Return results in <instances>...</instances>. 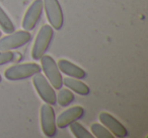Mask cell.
Listing matches in <instances>:
<instances>
[{
  "label": "cell",
  "instance_id": "obj_9",
  "mask_svg": "<svg viewBox=\"0 0 148 138\" xmlns=\"http://www.w3.org/2000/svg\"><path fill=\"white\" fill-rule=\"evenodd\" d=\"M99 118L101 123L105 127H107L114 136H116L118 138H124L128 135V131L126 129V127L119 120L116 119L113 115L107 113V112H101L99 114Z\"/></svg>",
  "mask_w": 148,
  "mask_h": 138
},
{
  "label": "cell",
  "instance_id": "obj_15",
  "mask_svg": "<svg viewBox=\"0 0 148 138\" xmlns=\"http://www.w3.org/2000/svg\"><path fill=\"white\" fill-rule=\"evenodd\" d=\"M69 127L74 137H76V138H92L93 137L92 134L77 121L71 123L69 125Z\"/></svg>",
  "mask_w": 148,
  "mask_h": 138
},
{
  "label": "cell",
  "instance_id": "obj_14",
  "mask_svg": "<svg viewBox=\"0 0 148 138\" xmlns=\"http://www.w3.org/2000/svg\"><path fill=\"white\" fill-rule=\"evenodd\" d=\"M0 27L2 29V32H4L5 34H11L15 30L12 21L1 6H0Z\"/></svg>",
  "mask_w": 148,
  "mask_h": 138
},
{
  "label": "cell",
  "instance_id": "obj_11",
  "mask_svg": "<svg viewBox=\"0 0 148 138\" xmlns=\"http://www.w3.org/2000/svg\"><path fill=\"white\" fill-rule=\"evenodd\" d=\"M57 65L61 73H64L69 77H73V78L77 79H83L86 77V72L83 70L82 68L79 67L76 64L70 62L69 60L61 59L59 60Z\"/></svg>",
  "mask_w": 148,
  "mask_h": 138
},
{
  "label": "cell",
  "instance_id": "obj_1",
  "mask_svg": "<svg viewBox=\"0 0 148 138\" xmlns=\"http://www.w3.org/2000/svg\"><path fill=\"white\" fill-rule=\"evenodd\" d=\"M53 36V27L50 25H45L40 29L32 49V58L34 60H40L45 55L51 45Z\"/></svg>",
  "mask_w": 148,
  "mask_h": 138
},
{
  "label": "cell",
  "instance_id": "obj_5",
  "mask_svg": "<svg viewBox=\"0 0 148 138\" xmlns=\"http://www.w3.org/2000/svg\"><path fill=\"white\" fill-rule=\"evenodd\" d=\"M32 40V35L27 31H17L0 38V51H11L25 46Z\"/></svg>",
  "mask_w": 148,
  "mask_h": 138
},
{
  "label": "cell",
  "instance_id": "obj_16",
  "mask_svg": "<svg viewBox=\"0 0 148 138\" xmlns=\"http://www.w3.org/2000/svg\"><path fill=\"white\" fill-rule=\"evenodd\" d=\"M91 134L97 138H114L115 136L111 133L107 127L101 125L99 123H95L91 125Z\"/></svg>",
  "mask_w": 148,
  "mask_h": 138
},
{
  "label": "cell",
  "instance_id": "obj_8",
  "mask_svg": "<svg viewBox=\"0 0 148 138\" xmlns=\"http://www.w3.org/2000/svg\"><path fill=\"white\" fill-rule=\"evenodd\" d=\"M43 0H35L29 6L23 19V27L25 31L31 32L36 27L43 13Z\"/></svg>",
  "mask_w": 148,
  "mask_h": 138
},
{
  "label": "cell",
  "instance_id": "obj_4",
  "mask_svg": "<svg viewBox=\"0 0 148 138\" xmlns=\"http://www.w3.org/2000/svg\"><path fill=\"white\" fill-rule=\"evenodd\" d=\"M33 84L35 87L37 93H39L40 97L43 100L45 103L49 105H56V93L55 89L51 85V83L48 81L45 75H43L41 72L37 73L33 76Z\"/></svg>",
  "mask_w": 148,
  "mask_h": 138
},
{
  "label": "cell",
  "instance_id": "obj_10",
  "mask_svg": "<svg viewBox=\"0 0 148 138\" xmlns=\"http://www.w3.org/2000/svg\"><path fill=\"white\" fill-rule=\"evenodd\" d=\"M84 115V109L80 106H75L70 109L65 110L59 115V117L56 120V125L60 129L67 128L73 122L81 119Z\"/></svg>",
  "mask_w": 148,
  "mask_h": 138
},
{
  "label": "cell",
  "instance_id": "obj_2",
  "mask_svg": "<svg viewBox=\"0 0 148 138\" xmlns=\"http://www.w3.org/2000/svg\"><path fill=\"white\" fill-rule=\"evenodd\" d=\"M42 68L37 63H23L10 66L4 71V76L7 80L16 81L23 80L29 77H33L35 74L41 72Z\"/></svg>",
  "mask_w": 148,
  "mask_h": 138
},
{
  "label": "cell",
  "instance_id": "obj_13",
  "mask_svg": "<svg viewBox=\"0 0 148 138\" xmlns=\"http://www.w3.org/2000/svg\"><path fill=\"white\" fill-rule=\"evenodd\" d=\"M56 101L61 107H68L74 101V93L69 89H60L58 95H56Z\"/></svg>",
  "mask_w": 148,
  "mask_h": 138
},
{
  "label": "cell",
  "instance_id": "obj_3",
  "mask_svg": "<svg viewBox=\"0 0 148 138\" xmlns=\"http://www.w3.org/2000/svg\"><path fill=\"white\" fill-rule=\"evenodd\" d=\"M40 60H41V68L43 69L44 75L51 83L52 87L59 91L63 85V78L56 61L50 55H44Z\"/></svg>",
  "mask_w": 148,
  "mask_h": 138
},
{
  "label": "cell",
  "instance_id": "obj_18",
  "mask_svg": "<svg viewBox=\"0 0 148 138\" xmlns=\"http://www.w3.org/2000/svg\"><path fill=\"white\" fill-rule=\"evenodd\" d=\"M1 80H2V78H1V75H0V82H1Z\"/></svg>",
  "mask_w": 148,
  "mask_h": 138
},
{
  "label": "cell",
  "instance_id": "obj_12",
  "mask_svg": "<svg viewBox=\"0 0 148 138\" xmlns=\"http://www.w3.org/2000/svg\"><path fill=\"white\" fill-rule=\"evenodd\" d=\"M63 84L66 85L67 89L76 93L80 95H87L90 93V89L87 84L80 80V79L73 78V77H66L63 79Z\"/></svg>",
  "mask_w": 148,
  "mask_h": 138
},
{
  "label": "cell",
  "instance_id": "obj_19",
  "mask_svg": "<svg viewBox=\"0 0 148 138\" xmlns=\"http://www.w3.org/2000/svg\"><path fill=\"white\" fill-rule=\"evenodd\" d=\"M1 34H2V33H1V31H0V38H1Z\"/></svg>",
  "mask_w": 148,
  "mask_h": 138
},
{
  "label": "cell",
  "instance_id": "obj_17",
  "mask_svg": "<svg viewBox=\"0 0 148 138\" xmlns=\"http://www.w3.org/2000/svg\"><path fill=\"white\" fill-rule=\"evenodd\" d=\"M14 60V53L11 51H0V66Z\"/></svg>",
  "mask_w": 148,
  "mask_h": 138
},
{
  "label": "cell",
  "instance_id": "obj_7",
  "mask_svg": "<svg viewBox=\"0 0 148 138\" xmlns=\"http://www.w3.org/2000/svg\"><path fill=\"white\" fill-rule=\"evenodd\" d=\"M41 128L44 135L48 138L54 137L57 133V125H56L55 111L52 105L44 104L41 107Z\"/></svg>",
  "mask_w": 148,
  "mask_h": 138
},
{
  "label": "cell",
  "instance_id": "obj_6",
  "mask_svg": "<svg viewBox=\"0 0 148 138\" xmlns=\"http://www.w3.org/2000/svg\"><path fill=\"white\" fill-rule=\"evenodd\" d=\"M47 19L53 30L60 31L64 25V14L58 0H43Z\"/></svg>",
  "mask_w": 148,
  "mask_h": 138
}]
</instances>
